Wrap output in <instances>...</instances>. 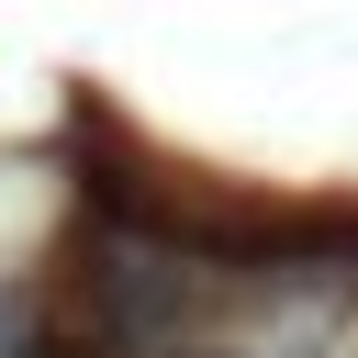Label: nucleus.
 Listing matches in <instances>:
<instances>
[{"label":"nucleus","mask_w":358,"mask_h":358,"mask_svg":"<svg viewBox=\"0 0 358 358\" xmlns=\"http://www.w3.org/2000/svg\"><path fill=\"white\" fill-rule=\"evenodd\" d=\"M168 358H224V347H168Z\"/></svg>","instance_id":"2"},{"label":"nucleus","mask_w":358,"mask_h":358,"mask_svg":"<svg viewBox=\"0 0 358 358\" xmlns=\"http://www.w3.org/2000/svg\"><path fill=\"white\" fill-rule=\"evenodd\" d=\"M22 358H123L112 336H90V324H34L22 336Z\"/></svg>","instance_id":"1"}]
</instances>
